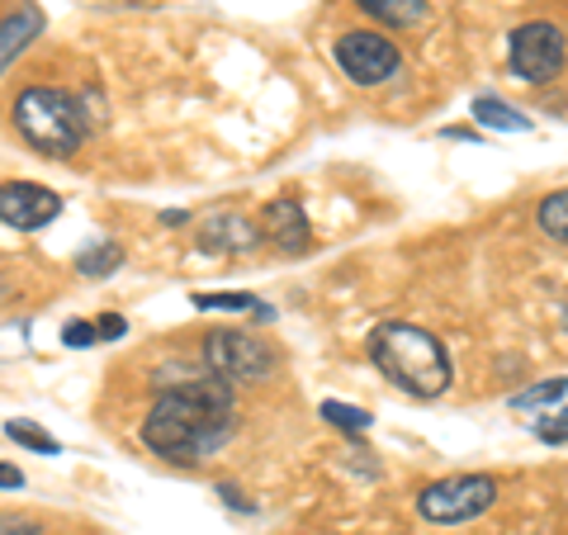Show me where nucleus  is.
<instances>
[{"label":"nucleus","instance_id":"nucleus-19","mask_svg":"<svg viewBox=\"0 0 568 535\" xmlns=\"http://www.w3.org/2000/svg\"><path fill=\"white\" fill-rule=\"evenodd\" d=\"M559 398H568V380L559 374V380H545L536 388H526V394H511V407L517 413H530V407H555Z\"/></svg>","mask_w":568,"mask_h":535},{"label":"nucleus","instance_id":"nucleus-9","mask_svg":"<svg viewBox=\"0 0 568 535\" xmlns=\"http://www.w3.org/2000/svg\"><path fill=\"white\" fill-rule=\"evenodd\" d=\"M194 242H200V252H209V256H246V252H256L265 238H261V228L246 219V213L219 209V213H209V219L200 223V238Z\"/></svg>","mask_w":568,"mask_h":535},{"label":"nucleus","instance_id":"nucleus-4","mask_svg":"<svg viewBox=\"0 0 568 535\" xmlns=\"http://www.w3.org/2000/svg\"><path fill=\"white\" fill-rule=\"evenodd\" d=\"M200 355H204V370L223 384H261L280 365L271 342H261L252 332H237V327H213L200 342Z\"/></svg>","mask_w":568,"mask_h":535},{"label":"nucleus","instance_id":"nucleus-1","mask_svg":"<svg viewBox=\"0 0 568 535\" xmlns=\"http://www.w3.org/2000/svg\"><path fill=\"white\" fill-rule=\"evenodd\" d=\"M233 432V384L204 374V380H181L156 394L148 422H142V445L171 465H200L213 451H223Z\"/></svg>","mask_w":568,"mask_h":535},{"label":"nucleus","instance_id":"nucleus-25","mask_svg":"<svg viewBox=\"0 0 568 535\" xmlns=\"http://www.w3.org/2000/svg\"><path fill=\"white\" fill-rule=\"evenodd\" d=\"M219 493L227 497V507H237V512H252V503H246V497H242L233 484H219Z\"/></svg>","mask_w":568,"mask_h":535},{"label":"nucleus","instance_id":"nucleus-10","mask_svg":"<svg viewBox=\"0 0 568 535\" xmlns=\"http://www.w3.org/2000/svg\"><path fill=\"white\" fill-rule=\"evenodd\" d=\"M261 238L275 246V252L284 256H298V252H308V242H313V228H308V213L298 200H271L261 209Z\"/></svg>","mask_w":568,"mask_h":535},{"label":"nucleus","instance_id":"nucleus-2","mask_svg":"<svg viewBox=\"0 0 568 535\" xmlns=\"http://www.w3.org/2000/svg\"><path fill=\"white\" fill-rule=\"evenodd\" d=\"M369 361L388 384L413 398H440L455 380L446 342L417 323H379L369 332Z\"/></svg>","mask_w":568,"mask_h":535},{"label":"nucleus","instance_id":"nucleus-11","mask_svg":"<svg viewBox=\"0 0 568 535\" xmlns=\"http://www.w3.org/2000/svg\"><path fill=\"white\" fill-rule=\"evenodd\" d=\"M43 33V10L39 6H20L14 14L0 20V77H6V67L20 58V52Z\"/></svg>","mask_w":568,"mask_h":535},{"label":"nucleus","instance_id":"nucleus-26","mask_svg":"<svg viewBox=\"0 0 568 535\" xmlns=\"http://www.w3.org/2000/svg\"><path fill=\"white\" fill-rule=\"evenodd\" d=\"M162 223H166V228H181V223H190V213H181V209H166V213H162Z\"/></svg>","mask_w":568,"mask_h":535},{"label":"nucleus","instance_id":"nucleus-6","mask_svg":"<svg viewBox=\"0 0 568 535\" xmlns=\"http://www.w3.org/2000/svg\"><path fill=\"white\" fill-rule=\"evenodd\" d=\"M564 62H568V39H564L559 24L526 20L521 29H511V39H507V67L517 71L526 85L559 81Z\"/></svg>","mask_w":568,"mask_h":535},{"label":"nucleus","instance_id":"nucleus-20","mask_svg":"<svg viewBox=\"0 0 568 535\" xmlns=\"http://www.w3.org/2000/svg\"><path fill=\"white\" fill-rule=\"evenodd\" d=\"M95 342H100L95 323H81V317H77V323L62 327V346H71V351H85V346H95Z\"/></svg>","mask_w":568,"mask_h":535},{"label":"nucleus","instance_id":"nucleus-5","mask_svg":"<svg viewBox=\"0 0 568 535\" xmlns=\"http://www.w3.org/2000/svg\"><path fill=\"white\" fill-rule=\"evenodd\" d=\"M497 503V478L493 474H450L436 478L417 493V512L432 526H465L474 516H484Z\"/></svg>","mask_w":568,"mask_h":535},{"label":"nucleus","instance_id":"nucleus-15","mask_svg":"<svg viewBox=\"0 0 568 535\" xmlns=\"http://www.w3.org/2000/svg\"><path fill=\"white\" fill-rule=\"evenodd\" d=\"M536 223H540V233H545V238L568 242V190L545 194L540 209H536Z\"/></svg>","mask_w":568,"mask_h":535},{"label":"nucleus","instance_id":"nucleus-18","mask_svg":"<svg viewBox=\"0 0 568 535\" xmlns=\"http://www.w3.org/2000/svg\"><path fill=\"white\" fill-rule=\"evenodd\" d=\"M6 436H10L14 445H24V451H39V455H58V451H62L58 436H48L39 422H24V417L6 422Z\"/></svg>","mask_w":568,"mask_h":535},{"label":"nucleus","instance_id":"nucleus-23","mask_svg":"<svg viewBox=\"0 0 568 535\" xmlns=\"http://www.w3.org/2000/svg\"><path fill=\"white\" fill-rule=\"evenodd\" d=\"M123 332H129V323H123V317H100V323H95V336H104V342H119V336Z\"/></svg>","mask_w":568,"mask_h":535},{"label":"nucleus","instance_id":"nucleus-13","mask_svg":"<svg viewBox=\"0 0 568 535\" xmlns=\"http://www.w3.org/2000/svg\"><path fill=\"white\" fill-rule=\"evenodd\" d=\"M365 14H375L379 24H394V29H407V24H417L422 14H426V6L422 0H355Z\"/></svg>","mask_w":568,"mask_h":535},{"label":"nucleus","instance_id":"nucleus-24","mask_svg":"<svg viewBox=\"0 0 568 535\" xmlns=\"http://www.w3.org/2000/svg\"><path fill=\"white\" fill-rule=\"evenodd\" d=\"M0 488H24V470H14L0 460Z\"/></svg>","mask_w":568,"mask_h":535},{"label":"nucleus","instance_id":"nucleus-14","mask_svg":"<svg viewBox=\"0 0 568 535\" xmlns=\"http://www.w3.org/2000/svg\"><path fill=\"white\" fill-rule=\"evenodd\" d=\"M77 271H81V275H91V280H104V275L123 271V246H119V242L85 246V252L77 256Z\"/></svg>","mask_w":568,"mask_h":535},{"label":"nucleus","instance_id":"nucleus-8","mask_svg":"<svg viewBox=\"0 0 568 535\" xmlns=\"http://www.w3.org/2000/svg\"><path fill=\"white\" fill-rule=\"evenodd\" d=\"M62 213V200L39 181H6L0 185V223L33 233V228L52 223Z\"/></svg>","mask_w":568,"mask_h":535},{"label":"nucleus","instance_id":"nucleus-17","mask_svg":"<svg viewBox=\"0 0 568 535\" xmlns=\"http://www.w3.org/2000/svg\"><path fill=\"white\" fill-rule=\"evenodd\" d=\"M317 413H323V422H332L336 432H346V436H365L369 422H375V417L365 413V407H351V403H336V398H327L323 407H317Z\"/></svg>","mask_w":568,"mask_h":535},{"label":"nucleus","instance_id":"nucleus-16","mask_svg":"<svg viewBox=\"0 0 568 535\" xmlns=\"http://www.w3.org/2000/svg\"><path fill=\"white\" fill-rule=\"evenodd\" d=\"M194 309H219V313H256V317H271V309L256 299V294H190Z\"/></svg>","mask_w":568,"mask_h":535},{"label":"nucleus","instance_id":"nucleus-21","mask_svg":"<svg viewBox=\"0 0 568 535\" xmlns=\"http://www.w3.org/2000/svg\"><path fill=\"white\" fill-rule=\"evenodd\" d=\"M536 436H540V441H549V445H564V441H568V407H564L559 417L536 422Z\"/></svg>","mask_w":568,"mask_h":535},{"label":"nucleus","instance_id":"nucleus-3","mask_svg":"<svg viewBox=\"0 0 568 535\" xmlns=\"http://www.w3.org/2000/svg\"><path fill=\"white\" fill-rule=\"evenodd\" d=\"M10 119H14V129H20V138L29 142V148L52 157V162L81 152L85 133H91V114H85V104L77 95L58 91V85H29V91H20Z\"/></svg>","mask_w":568,"mask_h":535},{"label":"nucleus","instance_id":"nucleus-12","mask_svg":"<svg viewBox=\"0 0 568 535\" xmlns=\"http://www.w3.org/2000/svg\"><path fill=\"white\" fill-rule=\"evenodd\" d=\"M469 114L484 123V129H493V133H526L530 129V119L521 110H511L507 100H497V95H478L469 104Z\"/></svg>","mask_w":568,"mask_h":535},{"label":"nucleus","instance_id":"nucleus-22","mask_svg":"<svg viewBox=\"0 0 568 535\" xmlns=\"http://www.w3.org/2000/svg\"><path fill=\"white\" fill-rule=\"evenodd\" d=\"M0 535H52V531H43L39 522H24V516H6V522H0Z\"/></svg>","mask_w":568,"mask_h":535},{"label":"nucleus","instance_id":"nucleus-7","mask_svg":"<svg viewBox=\"0 0 568 535\" xmlns=\"http://www.w3.org/2000/svg\"><path fill=\"white\" fill-rule=\"evenodd\" d=\"M332 52H336V62H342V71H346L355 85H384L398 71V62H403L398 43L384 39V33H375V29H351V33H342Z\"/></svg>","mask_w":568,"mask_h":535}]
</instances>
